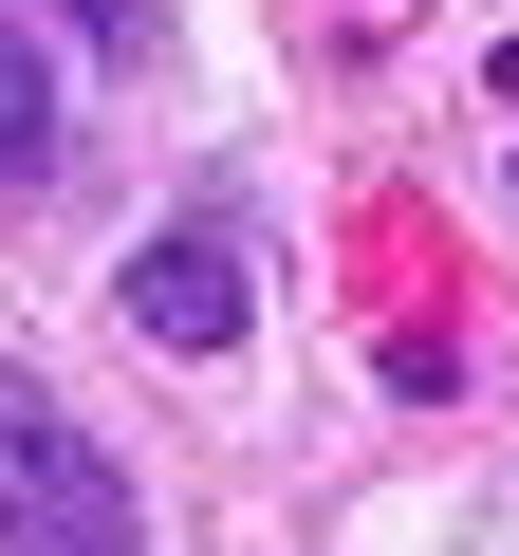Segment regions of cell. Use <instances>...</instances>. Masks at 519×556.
Instances as JSON below:
<instances>
[{
	"instance_id": "7a4b0ae2",
	"label": "cell",
	"mask_w": 519,
	"mask_h": 556,
	"mask_svg": "<svg viewBox=\"0 0 519 556\" xmlns=\"http://www.w3.org/2000/svg\"><path fill=\"white\" fill-rule=\"evenodd\" d=\"M112 316L149 334V353H241V241H204V223H167V241H130V278H112Z\"/></svg>"
},
{
	"instance_id": "6da1fadb",
	"label": "cell",
	"mask_w": 519,
	"mask_h": 556,
	"mask_svg": "<svg viewBox=\"0 0 519 556\" xmlns=\"http://www.w3.org/2000/svg\"><path fill=\"white\" fill-rule=\"evenodd\" d=\"M0 556H149L130 464L56 408L38 371H0Z\"/></svg>"
},
{
	"instance_id": "3957f363",
	"label": "cell",
	"mask_w": 519,
	"mask_h": 556,
	"mask_svg": "<svg viewBox=\"0 0 519 556\" xmlns=\"http://www.w3.org/2000/svg\"><path fill=\"white\" fill-rule=\"evenodd\" d=\"M20 167H56V56L0 20V186H20Z\"/></svg>"
}]
</instances>
